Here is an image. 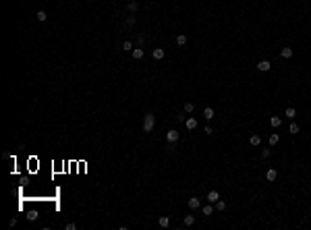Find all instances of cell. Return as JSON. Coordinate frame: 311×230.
Instances as JSON below:
<instances>
[{
  "mask_svg": "<svg viewBox=\"0 0 311 230\" xmlns=\"http://www.w3.org/2000/svg\"><path fill=\"white\" fill-rule=\"evenodd\" d=\"M152 54H153V58H156V60H162L166 52H164L162 48H153V52H152Z\"/></svg>",
  "mask_w": 311,
  "mask_h": 230,
  "instance_id": "obj_13",
  "label": "cell"
},
{
  "mask_svg": "<svg viewBox=\"0 0 311 230\" xmlns=\"http://www.w3.org/2000/svg\"><path fill=\"white\" fill-rule=\"evenodd\" d=\"M280 56H282V58H290V56H292V48H288V46L282 48L280 50Z\"/></svg>",
  "mask_w": 311,
  "mask_h": 230,
  "instance_id": "obj_20",
  "label": "cell"
},
{
  "mask_svg": "<svg viewBox=\"0 0 311 230\" xmlns=\"http://www.w3.org/2000/svg\"><path fill=\"white\" fill-rule=\"evenodd\" d=\"M35 19H37L40 23H44L46 19H48V15H46V11H37V13H35Z\"/></svg>",
  "mask_w": 311,
  "mask_h": 230,
  "instance_id": "obj_19",
  "label": "cell"
},
{
  "mask_svg": "<svg viewBox=\"0 0 311 230\" xmlns=\"http://www.w3.org/2000/svg\"><path fill=\"white\" fill-rule=\"evenodd\" d=\"M187 42H189V37H187L185 33H179V35H176V46H187Z\"/></svg>",
  "mask_w": 311,
  "mask_h": 230,
  "instance_id": "obj_11",
  "label": "cell"
},
{
  "mask_svg": "<svg viewBox=\"0 0 311 230\" xmlns=\"http://www.w3.org/2000/svg\"><path fill=\"white\" fill-rule=\"evenodd\" d=\"M201 214H203V216H212V214H214V207H212V203L203 205V207H201Z\"/></svg>",
  "mask_w": 311,
  "mask_h": 230,
  "instance_id": "obj_14",
  "label": "cell"
},
{
  "mask_svg": "<svg viewBox=\"0 0 311 230\" xmlns=\"http://www.w3.org/2000/svg\"><path fill=\"white\" fill-rule=\"evenodd\" d=\"M218 199H220V193H218V191H209V193H207V201L209 203H216Z\"/></svg>",
  "mask_w": 311,
  "mask_h": 230,
  "instance_id": "obj_8",
  "label": "cell"
},
{
  "mask_svg": "<svg viewBox=\"0 0 311 230\" xmlns=\"http://www.w3.org/2000/svg\"><path fill=\"white\" fill-rule=\"evenodd\" d=\"M268 141H270V145H272V147H274V145H278V141H280V135H278V133H272Z\"/></svg>",
  "mask_w": 311,
  "mask_h": 230,
  "instance_id": "obj_15",
  "label": "cell"
},
{
  "mask_svg": "<svg viewBox=\"0 0 311 230\" xmlns=\"http://www.w3.org/2000/svg\"><path fill=\"white\" fill-rule=\"evenodd\" d=\"M270 155H272V149H268V147H266V149H261V158H263V160H266V158H270Z\"/></svg>",
  "mask_w": 311,
  "mask_h": 230,
  "instance_id": "obj_28",
  "label": "cell"
},
{
  "mask_svg": "<svg viewBox=\"0 0 311 230\" xmlns=\"http://www.w3.org/2000/svg\"><path fill=\"white\" fill-rule=\"evenodd\" d=\"M270 69H272V62H270V60H261V62H257V70H261V73H268Z\"/></svg>",
  "mask_w": 311,
  "mask_h": 230,
  "instance_id": "obj_3",
  "label": "cell"
},
{
  "mask_svg": "<svg viewBox=\"0 0 311 230\" xmlns=\"http://www.w3.org/2000/svg\"><path fill=\"white\" fill-rule=\"evenodd\" d=\"M183 108H185V112H187V114H191V112H193V110H195V106H193V104H191V102H187V104H185V106H183Z\"/></svg>",
  "mask_w": 311,
  "mask_h": 230,
  "instance_id": "obj_27",
  "label": "cell"
},
{
  "mask_svg": "<svg viewBox=\"0 0 311 230\" xmlns=\"http://www.w3.org/2000/svg\"><path fill=\"white\" fill-rule=\"evenodd\" d=\"M214 207L218 209V211H224V209H226V201H222V199H218V201L214 203Z\"/></svg>",
  "mask_w": 311,
  "mask_h": 230,
  "instance_id": "obj_21",
  "label": "cell"
},
{
  "mask_svg": "<svg viewBox=\"0 0 311 230\" xmlns=\"http://www.w3.org/2000/svg\"><path fill=\"white\" fill-rule=\"evenodd\" d=\"M266 178H268L270 182H274L278 178V170H276V168H270L268 172H266Z\"/></svg>",
  "mask_w": 311,
  "mask_h": 230,
  "instance_id": "obj_4",
  "label": "cell"
},
{
  "mask_svg": "<svg viewBox=\"0 0 311 230\" xmlns=\"http://www.w3.org/2000/svg\"><path fill=\"white\" fill-rule=\"evenodd\" d=\"M135 23H137V19H135V17H127L124 25H127V27H135Z\"/></svg>",
  "mask_w": 311,
  "mask_h": 230,
  "instance_id": "obj_25",
  "label": "cell"
},
{
  "mask_svg": "<svg viewBox=\"0 0 311 230\" xmlns=\"http://www.w3.org/2000/svg\"><path fill=\"white\" fill-rule=\"evenodd\" d=\"M123 50H127V52L131 50V52H133V42H131V40H127V42H123Z\"/></svg>",
  "mask_w": 311,
  "mask_h": 230,
  "instance_id": "obj_26",
  "label": "cell"
},
{
  "mask_svg": "<svg viewBox=\"0 0 311 230\" xmlns=\"http://www.w3.org/2000/svg\"><path fill=\"white\" fill-rule=\"evenodd\" d=\"M185 126L189 129V131H193V129H197V118H195V116H191V118H187V120H185Z\"/></svg>",
  "mask_w": 311,
  "mask_h": 230,
  "instance_id": "obj_5",
  "label": "cell"
},
{
  "mask_svg": "<svg viewBox=\"0 0 311 230\" xmlns=\"http://www.w3.org/2000/svg\"><path fill=\"white\" fill-rule=\"evenodd\" d=\"M270 125L274 126V129H280V126H282V118H280V116H272V118H270Z\"/></svg>",
  "mask_w": 311,
  "mask_h": 230,
  "instance_id": "obj_9",
  "label": "cell"
},
{
  "mask_svg": "<svg viewBox=\"0 0 311 230\" xmlns=\"http://www.w3.org/2000/svg\"><path fill=\"white\" fill-rule=\"evenodd\" d=\"M166 139H168V143H176V141H179V131H176V129H170V131L166 133Z\"/></svg>",
  "mask_w": 311,
  "mask_h": 230,
  "instance_id": "obj_2",
  "label": "cell"
},
{
  "mask_svg": "<svg viewBox=\"0 0 311 230\" xmlns=\"http://www.w3.org/2000/svg\"><path fill=\"white\" fill-rule=\"evenodd\" d=\"M143 44H145V35H137V46L141 48Z\"/></svg>",
  "mask_w": 311,
  "mask_h": 230,
  "instance_id": "obj_29",
  "label": "cell"
},
{
  "mask_svg": "<svg viewBox=\"0 0 311 230\" xmlns=\"http://www.w3.org/2000/svg\"><path fill=\"white\" fill-rule=\"evenodd\" d=\"M158 224L162 226V228H168V226H170V218H168V216H162V218L158 220Z\"/></svg>",
  "mask_w": 311,
  "mask_h": 230,
  "instance_id": "obj_18",
  "label": "cell"
},
{
  "mask_svg": "<svg viewBox=\"0 0 311 230\" xmlns=\"http://www.w3.org/2000/svg\"><path fill=\"white\" fill-rule=\"evenodd\" d=\"M249 143H251L253 147L261 145V137H259V135H251V137H249Z\"/></svg>",
  "mask_w": 311,
  "mask_h": 230,
  "instance_id": "obj_12",
  "label": "cell"
},
{
  "mask_svg": "<svg viewBox=\"0 0 311 230\" xmlns=\"http://www.w3.org/2000/svg\"><path fill=\"white\" fill-rule=\"evenodd\" d=\"M153 126H156V116H153L152 112H147V114H145V118H143V131L145 133H152Z\"/></svg>",
  "mask_w": 311,
  "mask_h": 230,
  "instance_id": "obj_1",
  "label": "cell"
},
{
  "mask_svg": "<svg viewBox=\"0 0 311 230\" xmlns=\"http://www.w3.org/2000/svg\"><path fill=\"white\" fill-rule=\"evenodd\" d=\"M37 218H40V214H37L35 209H29V211H27V220H29V222H35Z\"/></svg>",
  "mask_w": 311,
  "mask_h": 230,
  "instance_id": "obj_17",
  "label": "cell"
},
{
  "mask_svg": "<svg viewBox=\"0 0 311 230\" xmlns=\"http://www.w3.org/2000/svg\"><path fill=\"white\" fill-rule=\"evenodd\" d=\"M127 11H129V13H137V11H139V4L135 2V0H131V2L127 4Z\"/></svg>",
  "mask_w": 311,
  "mask_h": 230,
  "instance_id": "obj_16",
  "label": "cell"
},
{
  "mask_svg": "<svg viewBox=\"0 0 311 230\" xmlns=\"http://www.w3.org/2000/svg\"><path fill=\"white\" fill-rule=\"evenodd\" d=\"M199 205H201V201L197 199V197H191V199H189V209L195 211V209H199Z\"/></svg>",
  "mask_w": 311,
  "mask_h": 230,
  "instance_id": "obj_6",
  "label": "cell"
},
{
  "mask_svg": "<svg viewBox=\"0 0 311 230\" xmlns=\"http://www.w3.org/2000/svg\"><path fill=\"white\" fill-rule=\"evenodd\" d=\"M131 54H133V58H135V60H141V58H143V48H139V46H137V48H133Z\"/></svg>",
  "mask_w": 311,
  "mask_h": 230,
  "instance_id": "obj_10",
  "label": "cell"
},
{
  "mask_svg": "<svg viewBox=\"0 0 311 230\" xmlns=\"http://www.w3.org/2000/svg\"><path fill=\"white\" fill-rule=\"evenodd\" d=\"M288 133H290V135H297V133H299V125H297V122H290Z\"/></svg>",
  "mask_w": 311,
  "mask_h": 230,
  "instance_id": "obj_24",
  "label": "cell"
},
{
  "mask_svg": "<svg viewBox=\"0 0 311 230\" xmlns=\"http://www.w3.org/2000/svg\"><path fill=\"white\" fill-rule=\"evenodd\" d=\"M183 222H185V226H193V224H195V216H193V214H189V216H185Z\"/></svg>",
  "mask_w": 311,
  "mask_h": 230,
  "instance_id": "obj_22",
  "label": "cell"
},
{
  "mask_svg": "<svg viewBox=\"0 0 311 230\" xmlns=\"http://www.w3.org/2000/svg\"><path fill=\"white\" fill-rule=\"evenodd\" d=\"M203 116H205L207 120H212L214 118V108H205V110H203Z\"/></svg>",
  "mask_w": 311,
  "mask_h": 230,
  "instance_id": "obj_23",
  "label": "cell"
},
{
  "mask_svg": "<svg viewBox=\"0 0 311 230\" xmlns=\"http://www.w3.org/2000/svg\"><path fill=\"white\" fill-rule=\"evenodd\" d=\"M284 116H286V118H290V120H295V116H297V110H295L292 106H288V108L284 110Z\"/></svg>",
  "mask_w": 311,
  "mask_h": 230,
  "instance_id": "obj_7",
  "label": "cell"
},
{
  "mask_svg": "<svg viewBox=\"0 0 311 230\" xmlns=\"http://www.w3.org/2000/svg\"><path fill=\"white\" fill-rule=\"evenodd\" d=\"M75 228H77V224H73V222L67 224V230H75Z\"/></svg>",
  "mask_w": 311,
  "mask_h": 230,
  "instance_id": "obj_30",
  "label": "cell"
}]
</instances>
